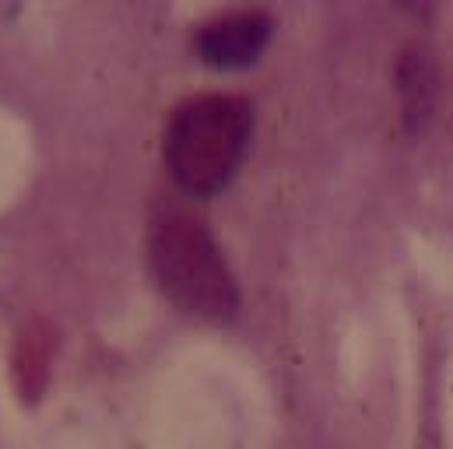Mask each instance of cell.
<instances>
[{
    "label": "cell",
    "mask_w": 453,
    "mask_h": 449,
    "mask_svg": "<svg viewBox=\"0 0 453 449\" xmlns=\"http://www.w3.org/2000/svg\"><path fill=\"white\" fill-rule=\"evenodd\" d=\"M274 35V21L264 11H235L208 21L197 32V53L208 67L219 71H239L260 60Z\"/></svg>",
    "instance_id": "obj_3"
},
{
    "label": "cell",
    "mask_w": 453,
    "mask_h": 449,
    "mask_svg": "<svg viewBox=\"0 0 453 449\" xmlns=\"http://www.w3.org/2000/svg\"><path fill=\"white\" fill-rule=\"evenodd\" d=\"M151 274L162 295L201 323H226L239 309V288L232 281L222 246L201 222L173 215L151 228L148 239Z\"/></svg>",
    "instance_id": "obj_2"
},
{
    "label": "cell",
    "mask_w": 453,
    "mask_h": 449,
    "mask_svg": "<svg viewBox=\"0 0 453 449\" xmlns=\"http://www.w3.org/2000/svg\"><path fill=\"white\" fill-rule=\"evenodd\" d=\"M253 133V110L235 95H197L173 112L165 165L180 190L215 197L239 172Z\"/></svg>",
    "instance_id": "obj_1"
},
{
    "label": "cell",
    "mask_w": 453,
    "mask_h": 449,
    "mask_svg": "<svg viewBox=\"0 0 453 449\" xmlns=\"http://www.w3.org/2000/svg\"><path fill=\"white\" fill-rule=\"evenodd\" d=\"M429 85H433L429 64L418 53H404L401 57V67H397V88H401L404 116L411 119V126L429 116V106H433V88Z\"/></svg>",
    "instance_id": "obj_4"
}]
</instances>
